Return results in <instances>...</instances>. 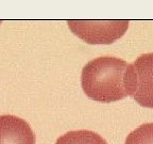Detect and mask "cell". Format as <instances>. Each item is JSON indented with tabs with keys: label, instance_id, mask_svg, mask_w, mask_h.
Segmentation results:
<instances>
[{
	"label": "cell",
	"instance_id": "obj_1",
	"mask_svg": "<svg viewBox=\"0 0 153 144\" xmlns=\"http://www.w3.org/2000/svg\"><path fill=\"white\" fill-rule=\"evenodd\" d=\"M128 63L119 58L99 57L83 67L81 84L89 98L100 103L118 101L127 96L124 75Z\"/></svg>",
	"mask_w": 153,
	"mask_h": 144
},
{
	"label": "cell",
	"instance_id": "obj_2",
	"mask_svg": "<svg viewBox=\"0 0 153 144\" xmlns=\"http://www.w3.org/2000/svg\"><path fill=\"white\" fill-rule=\"evenodd\" d=\"M124 88L137 104L153 109V52L139 56L128 65Z\"/></svg>",
	"mask_w": 153,
	"mask_h": 144
},
{
	"label": "cell",
	"instance_id": "obj_3",
	"mask_svg": "<svg viewBox=\"0 0 153 144\" xmlns=\"http://www.w3.org/2000/svg\"><path fill=\"white\" fill-rule=\"evenodd\" d=\"M69 29L88 44H112L129 28V20H68Z\"/></svg>",
	"mask_w": 153,
	"mask_h": 144
},
{
	"label": "cell",
	"instance_id": "obj_4",
	"mask_svg": "<svg viewBox=\"0 0 153 144\" xmlns=\"http://www.w3.org/2000/svg\"><path fill=\"white\" fill-rule=\"evenodd\" d=\"M0 144H35V134L22 118L0 115Z\"/></svg>",
	"mask_w": 153,
	"mask_h": 144
},
{
	"label": "cell",
	"instance_id": "obj_5",
	"mask_svg": "<svg viewBox=\"0 0 153 144\" xmlns=\"http://www.w3.org/2000/svg\"><path fill=\"white\" fill-rule=\"evenodd\" d=\"M55 144H108L97 132L91 130H72L61 136Z\"/></svg>",
	"mask_w": 153,
	"mask_h": 144
},
{
	"label": "cell",
	"instance_id": "obj_6",
	"mask_svg": "<svg viewBox=\"0 0 153 144\" xmlns=\"http://www.w3.org/2000/svg\"><path fill=\"white\" fill-rule=\"evenodd\" d=\"M124 144H153V123H147L128 134Z\"/></svg>",
	"mask_w": 153,
	"mask_h": 144
}]
</instances>
